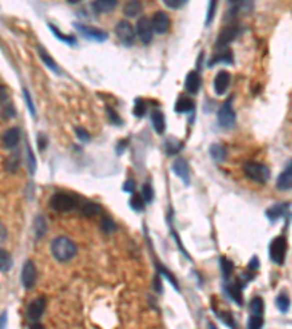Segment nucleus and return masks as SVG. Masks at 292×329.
<instances>
[{
	"label": "nucleus",
	"mask_w": 292,
	"mask_h": 329,
	"mask_svg": "<svg viewBox=\"0 0 292 329\" xmlns=\"http://www.w3.org/2000/svg\"><path fill=\"white\" fill-rule=\"evenodd\" d=\"M250 312L253 313V314L263 316V313H264V301H263L261 297H254L250 301Z\"/></svg>",
	"instance_id": "obj_31"
},
{
	"label": "nucleus",
	"mask_w": 292,
	"mask_h": 329,
	"mask_svg": "<svg viewBox=\"0 0 292 329\" xmlns=\"http://www.w3.org/2000/svg\"><path fill=\"white\" fill-rule=\"evenodd\" d=\"M101 225H103V230L105 231V233H111V231H114V228H116V225H114V223H113V220H111V218H108V217H105V218H104Z\"/></svg>",
	"instance_id": "obj_44"
},
{
	"label": "nucleus",
	"mask_w": 292,
	"mask_h": 329,
	"mask_svg": "<svg viewBox=\"0 0 292 329\" xmlns=\"http://www.w3.org/2000/svg\"><path fill=\"white\" fill-rule=\"evenodd\" d=\"M38 53H40V57H41V60L47 65V68L54 72L56 75H62V72H60V68L57 66V63L54 62L52 59V56L49 54V53L46 52L44 49H38Z\"/></svg>",
	"instance_id": "obj_27"
},
{
	"label": "nucleus",
	"mask_w": 292,
	"mask_h": 329,
	"mask_svg": "<svg viewBox=\"0 0 292 329\" xmlns=\"http://www.w3.org/2000/svg\"><path fill=\"white\" fill-rule=\"evenodd\" d=\"M229 82H231V75L226 72V70H221L216 76H215V81H213V89L218 95H223L226 92V89L229 87Z\"/></svg>",
	"instance_id": "obj_15"
},
{
	"label": "nucleus",
	"mask_w": 292,
	"mask_h": 329,
	"mask_svg": "<svg viewBox=\"0 0 292 329\" xmlns=\"http://www.w3.org/2000/svg\"><path fill=\"white\" fill-rule=\"evenodd\" d=\"M46 231H47V224H46V220L44 217L38 215L35 218V234H37V239H41L46 236Z\"/></svg>",
	"instance_id": "obj_32"
},
{
	"label": "nucleus",
	"mask_w": 292,
	"mask_h": 329,
	"mask_svg": "<svg viewBox=\"0 0 292 329\" xmlns=\"http://www.w3.org/2000/svg\"><path fill=\"white\" fill-rule=\"evenodd\" d=\"M241 30L238 24H229L223 28L222 31L219 33L216 41H215V47L216 50H222V49H228V46L240 35Z\"/></svg>",
	"instance_id": "obj_5"
},
{
	"label": "nucleus",
	"mask_w": 292,
	"mask_h": 329,
	"mask_svg": "<svg viewBox=\"0 0 292 329\" xmlns=\"http://www.w3.org/2000/svg\"><path fill=\"white\" fill-rule=\"evenodd\" d=\"M107 114H108V120L111 121L113 124H121V119L119 117V114L114 111V108L107 107Z\"/></svg>",
	"instance_id": "obj_43"
},
{
	"label": "nucleus",
	"mask_w": 292,
	"mask_h": 329,
	"mask_svg": "<svg viewBox=\"0 0 292 329\" xmlns=\"http://www.w3.org/2000/svg\"><path fill=\"white\" fill-rule=\"evenodd\" d=\"M263 323H264L263 316H260V314H253V313H251V316H250V319H248V322H247V326L250 329H258L263 326Z\"/></svg>",
	"instance_id": "obj_37"
},
{
	"label": "nucleus",
	"mask_w": 292,
	"mask_h": 329,
	"mask_svg": "<svg viewBox=\"0 0 292 329\" xmlns=\"http://www.w3.org/2000/svg\"><path fill=\"white\" fill-rule=\"evenodd\" d=\"M133 114L136 117H143L146 114V103L142 100V98H138L135 101V107H133Z\"/></svg>",
	"instance_id": "obj_39"
},
{
	"label": "nucleus",
	"mask_w": 292,
	"mask_h": 329,
	"mask_svg": "<svg viewBox=\"0 0 292 329\" xmlns=\"http://www.w3.org/2000/svg\"><path fill=\"white\" fill-rule=\"evenodd\" d=\"M155 290L161 294L162 293V285H161V278L156 277L155 278Z\"/></svg>",
	"instance_id": "obj_51"
},
{
	"label": "nucleus",
	"mask_w": 292,
	"mask_h": 329,
	"mask_svg": "<svg viewBox=\"0 0 292 329\" xmlns=\"http://www.w3.org/2000/svg\"><path fill=\"white\" fill-rule=\"evenodd\" d=\"M288 211H289V204L280 202V204H276L273 207L267 208V211H266V217L269 218V221L275 223L279 218L285 217V215L288 214Z\"/></svg>",
	"instance_id": "obj_18"
},
{
	"label": "nucleus",
	"mask_w": 292,
	"mask_h": 329,
	"mask_svg": "<svg viewBox=\"0 0 292 329\" xmlns=\"http://www.w3.org/2000/svg\"><path fill=\"white\" fill-rule=\"evenodd\" d=\"M258 269V259L257 256H253V259L250 262V265H248V271L251 272V271H257Z\"/></svg>",
	"instance_id": "obj_50"
},
{
	"label": "nucleus",
	"mask_w": 292,
	"mask_h": 329,
	"mask_svg": "<svg viewBox=\"0 0 292 329\" xmlns=\"http://www.w3.org/2000/svg\"><path fill=\"white\" fill-rule=\"evenodd\" d=\"M75 28L84 35L85 38H89V40H94V41H100L103 43L108 38V35L105 31L103 30H98V28H94V27H86V25H82V24H75Z\"/></svg>",
	"instance_id": "obj_12"
},
{
	"label": "nucleus",
	"mask_w": 292,
	"mask_h": 329,
	"mask_svg": "<svg viewBox=\"0 0 292 329\" xmlns=\"http://www.w3.org/2000/svg\"><path fill=\"white\" fill-rule=\"evenodd\" d=\"M116 35H117L119 41L126 47H132L136 41L135 28L132 27V24L129 21H120L116 25Z\"/></svg>",
	"instance_id": "obj_7"
},
{
	"label": "nucleus",
	"mask_w": 292,
	"mask_h": 329,
	"mask_svg": "<svg viewBox=\"0 0 292 329\" xmlns=\"http://www.w3.org/2000/svg\"><path fill=\"white\" fill-rule=\"evenodd\" d=\"M140 195H142V198H143V201H145L146 204H151V202L154 201L155 193L151 185H146V183H145V185L142 186V193H140Z\"/></svg>",
	"instance_id": "obj_38"
},
{
	"label": "nucleus",
	"mask_w": 292,
	"mask_h": 329,
	"mask_svg": "<svg viewBox=\"0 0 292 329\" xmlns=\"http://www.w3.org/2000/svg\"><path fill=\"white\" fill-rule=\"evenodd\" d=\"M76 136L79 138V140H82V142H88L89 140V133L88 132H85L82 127H76Z\"/></svg>",
	"instance_id": "obj_47"
},
{
	"label": "nucleus",
	"mask_w": 292,
	"mask_h": 329,
	"mask_svg": "<svg viewBox=\"0 0 292 329\" xmlns=\"http://www.w3.org/2000/svg\"><path fill=\"white\" fill-rule=\"evenodd\" d=\"M50 252H52L53 258L57 260V262L66 263V262H70L76 256L78 247H76L75 243L70 240L69 237L60 236V237H56L52 242Z\"/></svg>",
	"instance_id": "obj_1"
},
{
	"label": "nucleus",
	"mask_w": 292,
	"mask_h": 329,
	"mask_svg": "<svg viewBox=\"0 0 292 329\" xmlns=\"http://www.w3.org/2000/svg\"><path fill=\"white\" fill-rule=\"evenodd\" d=\"M81 211H82V214L85 215V217H95V215H98L100 212H101V208L97 205V204H94V202H85L82 207H81Z\"/></svg>",
	"instance_id": "obj_30"
},
{
	"label": "nucleus",
	"mask_w": 292,
	"mask_h": 329,
	"mask_svg": "<svg viewBox=\"0 0 292 329\" xmlns=\"http://www.w3.org/2000/svg\"><path fill=\"white\" fill-rule=\"evenodd\" d=\"M6 316H8V313L5 312L2 316H0V328H3L5 325H6Z\"/></svg>",
	"instance_id": "obj_53"
},
{
	"label": "nucleus",
	"mask_w": 292,
	"mask_h": 329,
	"mask_svg": "<svg viewBox=\"0 0 292 329\" xmlns=\"http://www.w3.org/2000/svg\"><path fill=\"white\" fill-rule=\"evenodd\" d=\"M151 22H152L154 33H156V34H165V33L170 30V24H171L168 14L164 12V11L155 12V15L152 17V19H151Z\"/></svg>",
	"instance_id": "obj_11"
},
{
	"label": "nucleus",
	"mask_w": 292,
	"mask_h": 329,
	"mask_svg": "<svg viewBox=\"0 0 292 329\" xmlns=\"http://www.w3.org/2000/svg\"><path fill=\"white\" fill-rule=\"evenodd\" d=\"M209 152H210L212 159L216 161V162H222L223 159L226 158V149H225V146L221 145V143H213V145L210 146Z\"/></svg>",
	"instance_id": "obj_28"
},
{
	"label": "nucleus",
	"mask_w": 292,
	"mask_h": 329,
	"mask_svg": "<svg viewBox=\"0 0 292 329\" xmlns=\"http://www.w3.org/2000/svg\"><path fill=\"white\" fill-rule=\"evenodd\" d=\"M221 269H222L223 279H229L231 274H232V269H234V265H232L231 260L221 258Z\"/></svg>",
	"instance_id": "obj_36"
},
{
	"label": "nucleus",
	"mask_w": 292,
	"mask_h": 329,
	"mask_svg": "<svg viewBox=\"0 0 292 329\" xmlns=\"http://www.w3.org/2000/svg\"><path fill=\"white\" fill-rule=\"evenodd\" d=\"M151 119H152V126H154L155 132H156L158 135H164V133H165V127H167L164 114H162L161 111L155 110L154 113H152V116H151Z\"/></svg>",
	"instance_id": "obj_23"
},
{
	"label": "nucleus",
	"mask_w": 292,
	"mask_h": 329,
	"mask_svg": "<svg viewBox=\"0 0 292 329\" xmlns=\"http://www.w3.org/2000/svg\"><path fill=\"white\" fill-rule=\"evenodd\" d=\"M6 100H8V89L5 85H2L0 84V105H3L6 103Z\"/></svg>",
	"instance_id": "obj_48"
},
{
	"label": "nucleus",
	"mask_w": 292,
	"mask_h": 329,
	"mask_svg": "<svg viewBox=\"0 0 292 329\" xmlns=\"http://www.w3.org/2000/svg\"><path fill=\"white\" fill-rule=\"evenodd\" d=\"M242 284H241V281H235V282H231V284H228L226 287H225V290H226V294L229 295L235 303H237V306H242Z\"/></svg>",
	"instance_id": "obj_19"
},
{
	"label": "nucleus",
	"mask_w": 292,
	"mask_h": 329,
	"mask_svg": "<svg viewBox=\"0 0 292 329\" xmlns=\"http://www.w3.org/2000/svg\"><path fill=\"white\" fill-rule=\"evenodd\" d=\"M47 145V138L44 135H38V149L43 151Z\"/></svg>",
	"instance_id": "obj_49"
},
{
	"label": "nucleus",
	"mask_w": 292,
	"mask_h": 329,
	"mask_svg": "<svg viewBox=\"0 0 292 329\" xmlns=\"http://www.w3.org/2000/svg\"><path fill=\"white\" fill-rule=\"evenodd\" d=\"M244 174L258 185H266L270 179L269 167L261 162H256V161H250L244 164Z\"/></svg>",
	"instance_id": "obj_2"
},
{
	"label": "nucleus",
	"mask_w": 292,
	"mask_h": 329,
	"mask_svg": "<svg viewBox=\"0 0 292 329\" xmlns=\"http://www.w3.org/2000/svg\"><path fill=\"white\" fill-rule=\"evenodd\" d=\"M49 28L53 31V34L56 35L60 41H63V43H66V44H69V46H75L76 44V38H73V37H70V35H63L54 25H49Z\"/></svg>",
	"instance_id": "obj_34"
},
{
	"label": "nucleus",
	"mask_w": 292,
	"mask_h": 329,
	"mask_svg": "<svg viewBox=\"0 0 292 329\" xmlns=\"http://www.w3.org/2000/svg\"><path fill=\"white\" fill-rule=\"evenodd\" d=\"M119 0H94L92 8L97 14H108L117 6Z\"/></svg>",
	"instance_id": "obj_20"
},
{
	"label": "nucleus",
	"mask_w": 292,
	"mask_h": 329,
	"mask_svg": "<svg viewBox=\"0 0 292 329\" xmlns=\"http://www.w3.org/2000/svg\"><path fill=\"white\" fill-rule=\"evenodd\" d=\"M218 123L221 127L229 129L235 124V111L232 108V100L225 101L222 107L218 110Z\"/></svg>",
	"instance_id": "obj_9"
},
{
	"label": "nucleus",
	"mask_w": 292,
	"mask_h": 329,
	"mask_svg": "<svg viewBox=\"0 0 292 329\" xmlns=\"http://www.w3.org/2000/svg\"><path fill=\"white\" fill-rule=\"evenodd\" d=\"M136 34L143 44H149L152 41L154 28H152V22L149 18L142 17L139 19L138 24H136Z\"/></svg>",
	"instance_id": "obj_10"
},
{
	"label": "nucleus",
	"mask_w": 292,
	"mask_h": 329,
	"mask_svg": "<svg viewBox=\"0 0 292 329\" xmlns=\"http://www.w3.org/2000/svg\"><path fill=\"white\" fill-rule=\"evenodd\" d=\"M19 162H21V154H19V151H15L6 159V169L11 173H14V172H17L18 169H19Z\"/></svg>",
	"instance_id": "obj_29"
},
{
	"label": "nucleus",
	"mask_w": 292,
	"mask_h": 329,
	"mask_svg": "<svg viewBox=\"0 0 292 329\" xmlns=\"http://www.w3.org/2000/svg\"><path fill=\"white\" fill-rule=\"evenodd\" d=\"M172 172L177 174L186 185H189L191 172H190V166L187 164L186 159H183V158L175 159V162L172 164Z\"/></svg>",
	"instance_id": "obj_14"
},
{
	"label": "nucleus",
	"mask_w": 292,
	"mask_h": 329,
	"mask_svg": "<svg viewBox=\"0 0 292 329\" xmlns=\"http://www.w3.org/2000/svg\"><path fill=\"white\" fill-rule=\"evenodd\" d=\"M142 2L140 0H127L124 3V15L129 18H136L142 14Z\"/></svg>",
	"instance_id": "obj_22"
},
{
	"label": "nucleus",
	"mask_w": 292,
	"mask_h": 329,
	"mask_svg": "<svg viewBox=\"0 0 292 329\" xmlns=\"http://www.w3.org/2000/svg\"><path fill=\"white\" fill-rule=\"evenodd\" d=\"M162 2L170 9H180V8H183L187 3V0H162Z\"/></svg>",
	"instance_id": "obj_41"
},
{
	"label": "nucleus",
	"mask_w": 292,
	"mask_h": 329,
	"mask_svg": "<svg viewBox=\"0 0 292 329\" xmlns=\"http://www.w3.org/2000/svg\"><path fill=\"white\" fill-rule=\"evenodd\" d=\"M218 54H215L213 57H212V60L209 62V66L212 68V66H215L216 63H229V65H232L234 63V56H232V52L229 50V49H222V50H218Z\"/></svg>",
	"instance_id": "obj_21"
},
{
	"label": "nucleus",
	"mask_w": 292,
	"mask_h": 329,
	"mask_svg": "<svg viewBox=\"0 0 292 329\" xmlns=\"http://www.w3.org/2000/svg\"><path fill=\"white\" fill-rule=\"evenodd\" d=\"M135 189H136V182L135 180H126L124 185H123V191L127 192V193H135Z\"/></svg>",
	"instance_id": "obj_46"
},
{
	"label": "nucleus",
	"mask_w": 292,
	"mask_h": 329,
	"mask_svg": "<svg viewBox=\"0 0 292 329\" xmlns=\"http://www.w3.org/2000/svg\"><path fill=\"white\" fill-rule=\"evenodd\" d=\"M37 279H38V271H37L35 263L33 260H25V263H24V266H22V272H21L22 285H24L27 290H31V288H34L35 287Z\"/></svg>",
	"instance_id": "obj_8"
},
{
	"label": "nucleus",
	"mask_w": 292,
	"mask_h": 329,
	"mask_svg": "<svg viewBox=\"0 0 292 329\" xmlns=\"http://www.w3.org/2000/svg\"><path fill=\"white\" fill-rule=\"evenodd\" d=\"M19 139H21V130H19V127H11V129H8V130L3 133V136H2L3 146L8 148V149L17 148L18 143H19Z\"/></svg>",
	"instance_id": "obj_16"
},
{
	"label": "nucleus",
	"mask_w": 292,
	"mask_h": 329,
	"mask_svg": "<svg viewBox=\"0 0 292 329\" xmlns=\"http://www.w3.org/2000/svg\"><path fill=\"white\" fill-rule=\"evenodd\" d=\"M216 8H218V0H210L209 2V8H207V15H206V27H210L215 15H216Z\"/></svg>",
	"instance_id": "obj_35"
},
{
	"label": "nucleus",
	"mask_w": 292,
	"mask_h": 329,
	"mask_svg": "<svg viewBox=\"0 0 292 329\" xmlns=\"http://www.w3.org/2000/svg\"><path fill=\"white\" fill-rule=\"evenodd\" d=\"M46 307H47V300L46 297H37L35 300H33L28 306V310H27V319L33 323V326L38 328V322L41 319V316L46 312Z\"/></svg>",
	"instance_id": "obj_6"
},
{
	"label": "nucleus",
	"mask_w": 292,
	"mask_h": 329,
	"mask_svg": "<svg viewBox=\"0 0 292 329\" xmlns=\"http://www.w3.org/2000/svg\"><path fill=\"white\" fill-rule=\"evenodd\" d=\"M286 252H288V242L283 236H277L275 237L270 246H269V256L270 260L276 265H283L286 259Z\"/></svg>",
	"instance_id": "obj_4"
},
{
	"label": "nucleus",
	"mask_w": 292,
	"mask_h": 329,
	"mask_svg": "<svg viewBox=\"0 0 292 329\" xmlns=\"http://www.w3.org/2000/svg\"><path fill=\"white\" fill-rule=\"evenodd\" d=\"M276 189L279 192H288L292 189V159L286 164L283 172L277 176Z\"/></svg>",
	"instance_id": "obj_13"
},
{
	"label": "nucleus",
	"mask_w": 292,
	"mask_h": 329,
	"mask_svg": "<svg viewBox=\"0 0 292 329\" xmlns=\"http://www.w3.org/2000/svg\"><path fill=\"white\" fill-rule=\"evenodd\" d=\"M145 205H146V202L143 201L142 195L135 193V195L132 196V199H130V208L133 209V211H136V212H142V211L145 209Z\"/></svg>",
	"instance_id": "obj_33"
},
{
	"label": "nucleus",
	"mask_w": 292,
	"mask_h": 329,
	"mask_svg": "<svg viewBox=\"0 0 292 329\" xmlns=\"http://www.w3.org/2000/svg\"><path fill=\"white\" fill-rule=\"evenodd\" d=\"M6 236H8V231H6V228L0 224V242H3V240L6 239Z\"/></svg>",
	"instance_id": "obj_52"
},
{
	"label": "nucleus",
	"mask_w": 292,
	"mask_h": 329,
	"mask_svg": "<svg viewBox=\"0 0 292 329\" xmlns=\"http://www.w3.org/2000/svg\"><path fill=\"white\" fill-rule=\"evenodd\" d=\"M27 154H28V167H30V172L31 173H34L35 169H37V159H35L34 152H33V149H31V146L30 145H27Z\"/></svg>",
	"instance_id": "obj_40"
},
{
	"label": "nucleus",
	"mask_w": 292,
	"mask_h": 329,
	"mask_svg": "<svg viewBox=\"0 0 292 329\" xmlns=\"http://www.w3.org/2000/svg\"><path fill=\"white\" fill-rule=\"evenodd\" d=\"M229 2V5H235V3H240L242 0H228Z\"/></svg>",
	"instance_id": "obj_54"
},
{
	"label": "nucleus",
	"mask_w": 292,
	"mask_h": 329,
	"mask_svg": "<svg viewBox=\"0 0 292 329\" xmlns=\"http://www.w3.org/2000/svg\"><path fill=\"white\" fill-rule=\"evenodd\" d=\"M193 108H194L193 100H191L190 97H186V95L180 97V98L177 100V103H175V111H177V113H189Z\"/></svg>",
	"instance_id": "obj_25"
},
{
	"label": "nucleus",
	"mask_w": 292,
	"mask_h": 329,
	"mask_svg": "<svg viewBox=\"0 0 292 329\" xmlns=\"http://www.w3.org/2000/svg\"><path fill=\"white\" fill-rule=\"evenodd\" d=\"M158 271H159V272H161L162 275H165V277H167V279H170V282H171L172 287H174L175 290H178V284H177V279L172 277L171 272H168V271H167V269H165L164 266H161V265H158Z\"/></svg>",
	"instance_id": "obj_42"
},
{
	"label": "nucleus",
	"mask_w": 292,
	"mask_h": 329,
	"mask_svg": "<svg viewBox=\"0 0 292 329\" xmlns=\"http://www.w3.org/2000/svg\"><path fill=\"white\" fill-rule=\"evenodd\" d=\"M184 87H186V91L190 94H197L199 92V89L202 87V78H200V73L197 70H191L186 76Z\"/></svg>",
	"instance_id": "obj_17"
},
{
	"label": "nucleus",
	"mask_w": 292,
	"mask_h": 329,
	"mask_svg": "<svg viewBox=\"0 0 292 329\" xmlns=\"http://www.w3.org/2000/svg\"><path fill=\"white\" fill-rule=\"evenodd\" d=\"M14 265L12 256L8 250L0 247V272H9Z\"/></svg>",
	"instance_id": "obj_26"
},
{
	"label": "nucleus",
	"mask_w": 292,
	"mask_h": 329,
	"mask_svg": "<svg viewBox=\"0 0 292 329\" xmlns=\"http://www.w3.org/2000/svg\"><path fill=\"white\" fill-rule=\"evenodd\" d=\"M276 307L280 313H288L289 312V307H291V298L286 291H280L279 294L276 295L275 300Z\"/></svg>",
	"instance_id": "obj_24"
},
{
	"label": "nucleus",
	"mask_w": 292,
	"mask_h": 329,
	"mask_svg": "<svg viewBox=\"0 0 292 329\" xmlns=\"http://www.w3.org/2000/svg\"><path fill=\"white\" fill-rule=\"evenodd\" d=\"M24 97H25V101H27V105H28V110L31 111V114L35 117V107L34 103H33V98L28 92V89H24Z\"/></svg>",
	"instance_id": "obj_45"
},
{
	"label": "nucleus",
	"mask_w": 292,
	"mask_h": 329,
	"mask_svg": "<svg viewBox=\"0 0 292 329\" xmlns=\"http://www.w3.org/2000/svg\"><path fill=\"white\" fill-rule=\"evenodd\" d=\"M50 207L53 211L59 212V214H65L69 212L72 209H75L78 207V201L75 199V196H72L69 193L65 192H57L54 193L50 199Z\"/></svg>",
	"instance_id": "obj_3"
},
{
	"label": "nucleus",
	"mask_w": 292,
	"mask_h": 329,
	"mask_svg": "<svg viewBox=\"0 0 292 329\" xmlns=\"http://www.w3.org/2000/svg\"><path fill=\"white\" fill-rule=\"evenodd\" d=\"M69 3H78V2H81V0H68Z\"/></svg>",
	"instance_id": "obj_55"
}]
</instances>
